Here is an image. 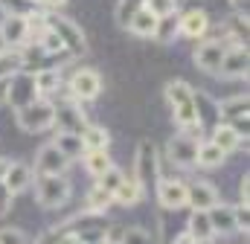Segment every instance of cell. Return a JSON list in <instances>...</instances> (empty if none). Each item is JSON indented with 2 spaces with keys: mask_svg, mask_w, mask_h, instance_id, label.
I'll list each match as a JSON object with an SVG mask.
<instances>
[{
  "mask_svg": "<svg viewBox=\"0 0 250 244\" xmlns=\"http://www.w3.org/2000/svg\"><path fill=\"white\" fill-rule=\"evenodd\" d=\"M53 114H56V105L47 102V99H35L23 108L15 111V120L21 125V131L26 134H41L47 128H53Z\"/></svg>",
  "mask_w": 250,
  "mask_h": 244,
  "instance_id": "1",
  "label": "cell"
},
{
  "mask_svg": "<svg viewBox=\"0 0 250 244\" xmlns=\"http://www.w3.org/2000/svg\"><path fill=\"white\" fill-rule=\"evenodd\" d=\"M6 84H9V87H6V93H3V102H9L15 111L23 108V105H29V102H35V99H41L32 73H21V70H18L12 79H6Z\"/></svg>",
  "mask_w": 250,
  "mask_h": 244,
  "instance_id": "2",
  "label": "cell"
},
{
  "mask_svg": "<svg viewBox=\"0 0 250 244\" xmlns=\"http://www.w3.org/2000/svg\"><path fill=\"white\" fill-rule=\"evenodd\" d=\"M35 198L41 206H62L70 198V181H64V175H38L35 183Z\"/></svg>",
  "mask_w": 250,
  "mask_h": 244,
  "instance_id": "3",
  "label": "cell"
},
{
  "mask_svg": "<svg viewBox=\"0 0 250 244\" xmlns=\"http://www.w3.org/2000/svg\"><path fill=\"white\" fill-rule=\"evenodd\" d=\"M67 87H70V96L76 102H90V99H96L102 93V76L96 70H90V67H82V70L73 73Z\"/></svg>",
  "mask_w": 250,
  "mask_h": 244,
  "instance_id": "4",
  "label": "cell"
},
{
  "mask_svg": "<svg viewBox=\"0 0 250 244\" xmlns=\"http://www.w3.org/2000/svg\"><path fill=\"white\" fill-rule=\"evenodd\" d=\"M134 178L143 186V192H148L154 183H157V151L148 140L140 142L137 148V166H134Z\"/></svg>",
  "mask_w": 250,
  "mask_h": 244,
  "instance_id": "5",
  "label": "cell"
},
{
  "mask_svg": "<svg viewBox=\"0 0 250 244\" xmlns=\"http://www.w3.org/2000/svg\"><path fill=\"white\" fill-rule=\"evenodd\" d=\"M47 18V26L62 38L64 50H70V53H84V32L79 29V23H73L70 18H59V15H44Z\"/></svg>",
  "mask_w": 250,
  "mask_h": 244,
  "instance_id": "6",
  "label": "cell"
},
{
  "mask_svg": "<svg viewBox=\"0 0 250 244\" xmlns=\"http://www.w3.org/2000/svg\"><path fill=\"white\" fill-rule=\"evenodd\" d=\"M67 166H70V157L56 142L41 145V151L35 154V175H64Z\"/></svg>",
  "mask_w": 250,
  "mask_h": 244,
  "instance_id": "7",
  "label": "cell"
},
{
  "mask_svg": "<svg viewBox=\"0 0 250 244\" xmlns=\"http://www.w3.org/2000/svg\"><path fill=\"white\" fill-rule=\"evenodd\" d=\"M198 137L189 134V131H181L169 140V160L178 163V166H195V157H198Z\"/></svg>",
  "mask_w": 250,
  "mask_h": 244,
  "instance_id": "8",
  "label": "cell"
},
{
  "mask_svg": "<svg viewBox=\"0 0 250 244\" xmlns=\"http://www.w3.org/2000/svg\"><path fill=\"white\" fill-rule=\"evenodd\" d=\"M215 76H224V79H245L248 76V47L245 44H233L224 50L221 64H218V73Z\"/></svg>",
  "mask_w": 250,
  "mask_h": 244,
  "instance_id": "9",
  "label": "cell"
},
{
  "mask_svg": "<svg viewBox=\"0 0 250 244\" xmlns=\"http://www.w3.org/2000/svg\"><path fill=\"white\" fill-rule=\"evenodd\" d=\"M0 35L6 41V47H21V44H29V18L26 15H15L9 12L0 23Z\"/></svg>",
  "mask_w": 250,
  "mask_h": 244,
  "instance_id": "10",
  "label": "cell"
},
{
  "mask_svg": "<svg viewBox=\"0 0 250 244\" xmlns=\"http://www.w3.org/2000/svg\"><path fill=\"white\" fill-rule=\"evenodd\" d=\"M84 114L76 108V105H56V114H53V128H59L62 134H82L84 131Z\"/></svg>",
  "mask_w": 250,
  "mask_h": 244,
  "instance_id": "11",
  "label": "cell"
},
{
  "mask_svg": "<svg viewBox=\"0 0 250 244\" xmlns=\"http://www.w3.org/2000/svg\"><path fill=\"white\" fill-rule=\"evenodd\" d=\"M157 203L163 209H184L187 206V183L160 181L157 183Z\"/></svg>",
  "mask_w": 250,
  "mask_h": 244,
  "instance_id": "12",
  "label": "cell"
},
{
  "mask_svg": "<svg viewBox=\"0 0 250 244\" xmlns=\"http://www.w3.org/2000/svg\"><path fill=\"white\" fill-rule=\"evenodd\" d=\"M224 44L221 41H204L198 50H195V64L204 70V73H218V64H221V56H224Z\"/></svg>",
  "mask_w": 250,
  "mask_h": 244,
  "instance_id": "13",
  "label": "cell"
},
{
  "mask_svg": "<svg viewBox=\"0 0 250 244\" xmlns=\"http://www.w3.org/2000/svg\"><path fill=\"white\" fill-rule=\"evenodd\" d=\"M157 20L160 18H154L148 9H137V12H131V18L125 20V26H128V32L131 35H137V38H154V32H157Z\"/></svg>",
  "mask_w": 250,
  "mask_h": 244,
  "instance_id": "14",
  "label": "cell"
},
{
  "mask_svg": "<svg viewBox=\"0 0 250 244\" xmlns=\"http://www.w3.org/2000/svg\"><path fill=\"white\" fill-rule=\"evenodd\" d=\"M215 203H218L215 186H209V183H204V181L187 186V206H192V209H209Z\"/></svg>",
  "mask_w": 250,
  "mask_h": 244,
  "instance_id": "15",
  "label": "cell"
},
{
  "mask_svg": "<svg viewBox=\"0 0 250 244\" xmlns=\"http://www.w3.org/2000/svg\"><path fill=\"white\" fill-rule=\"evenodd\" d=\"M207 215H209L212 233H233V230H239V221H236V209H233V206L215 203V206L207 209Z\"/></svg>",
  "mask_w": 250,
  "mask_h": 244,
  "instance_id": "16",
  "label": "cell"
},
{
  "mask_svg": "<svg viewBox=\"0 0 250 244\" xmlns=\"http://www.w3.org/2000/svg\"><path fill=\"white\" fill-rule=\"evenodd\" d=\"M143 195H146V192H143V186L137 183V178H134V175H131V178L125 175L123 183L114 189V203H120V206H137Z\"/></svg>",
  "mask_w": 250,
  "mask_h": 244,
  "instance_id": "17",
  "label": "cell"
},
{
  "mask_svg": "<svg viewBox=\"0 0 250 244\" xmlns=\"http://www.w3.org/2000/svg\"><path fill=\"white\" fill-rule=\"evenodd\" d=\"M207 26H209V20H207V12H201V9H192L184 18H178V32H184L187 38H201L207 32Z\"/></svg>",
  "mask_w": 250,
  "mask_h": 244,
  "instance_id": "18",
  "label": "cell"
},
{
  "mask_svg": "<svg viewBox=\"0 0 250 244\" xmlns=\"http://www.w3.org/2000/svg\"><path fill=\"white\" fill-rule=\"evenodd\" d=\"M189 236L195 239L198 244H207L215 233H212V224H209V215H207V209H195L192 212V218H189Z\"/></svg>",
  "mask_w": 250,
  "mask_h": 244,
  "instance_id": "19",
  "label": "cell"
},
{
  "mask_svg": "<svg viewBox=\"0 0 250 244\" xmlns=\"http://www.w3.org/2000/svg\"><path fill=\"white\" fill-rule=\"evenodd\" d=\"M3 183L9 186L12 195H18V192H23V189L32 183V169H29L26 163H12L9 172H6V178H3Z\"/></svg>",
  "mask_w": 250,
  "mask_h": 244,
  "instance_id": "20",
  "label": "cell"
},
{
  "mask_svg": "<svg viewBox=\"0 0 250 244\" xmlns=\"http://www.w3.org/2000/svg\"><path fill=\"white\" fill-rule=\"evenodd\" d=\"M212 142H215L224 154H230V151H236V148L242 145V134H239L233 125H221V122H218V125L212 128Z\"/></svg>",
  "mask_w": 250,
  "mask_h": 244,
  "instance_id": "21",
  "label": "cell"
},
{
  "mask_svg": "<svg viewBox=\"0 0 250 244\" xmlns=\"http://www.w3.org/2000/svg\"><path fill=\"white\" fill-rule=\"evenodd\" d=\"M224 151L209 140V142H198V157H195V166H204V169H215L224 163Z\"/></svg>",
  "mask_w": 250,
  "mask_h": 244,
  "instance_id": "22",
  "label": "cell"
},
{
  "mask_svg": "<svg viewBox=\"0 0 250 244\" xmlns=\"http://www.w3.org/2000/svg\"><path fill=\"white\" fill-rule=\"evenodd\" d=\"M79 137H82V145H84V151L108 148V142H111V134H108L105 128H99V125H84V131H82Z\"/></svg>",
  "mask_w": 250,
  "mask_h": 244,
  "instance_id": "23",
  "label": "cell"
},
{
  "mask_svg": "<svg viewBox=\"0 0 250 244\" xmlns=\"http://www.w3.org/2000/svg\"><path fill=\"white\" fill-rule=\"evenodd\" d=\"M218 117L224 120H248V93L245 96H233V99H224L218 105Z\"/></svg>",
  "mask_w": 250,
  "mask_h": 244,
  "instance_id": "24",
  "label": "cell"
},
{
  "mask_svg": "<svg viewBox=\"0 0 250 244\" xmlns=\"http://www.w3.org/2000/svg\"><path fill=\"white\" fill-rule=\"evenodd\" d=\"M114 163H111V157H108V148H96V151H84V169L93 175V178H99L102 172H108Z\"/></svg>",
  "mask_w": 250,
  "mask_h": 244,
  "instance_id": "25",
  "label": "cell"
},
{
  "mask_svg": "<svg viewBox=\"0 0 250 244\" xmlns=\"http://www.w3.org/2000/svg\"><path fill=\"white\" fill-rule=\"evenodd\" d=\"M166 99H169L172 108H178V105H189L195 99V93H192V87L187 81H169L166 84Z\"/></svg>",
  "mask_w": 250,
  "mask_h": 244,
  "instance_id": "26",
  "label": "cell"
},
{
  "mask_svg": "<svg viewBox=\"0 0 250 244\" xmlns=\"http://www.w3.org/2000/svg\"><path fill=\"white\" fill-rule=\"evenodd\" d=\"M59 84H62L59 70H41V73H35V87H38V96H50V93H56V90H59Z\"/></svg>",
  "mask_w": 250,
  "mask_h": 244,
  "instance_id": "27",
  "label": "cell"
},
{
  "mask_svg": "<svg viewBox=\"0 0 250 244\" xmlns=\"http://www.w3.org/2000/svg\"><path fill=\"white\" fill-rule=\"evenodd\" d=\"M21 64H23V56H21L18 50H3V53H0V81L12 79V76L21 70Z\"/></svg>",
  "mask_w": 250,
  "mask_h": 244,
  "instance_id": "28",
  "label": "cell"
},
{
  "mask_svg": "<svg viewBox=\"0 0 250 244\" xmlns=\"http://www.w3.org/2000/svg\"><path fill=\"white\" fill-rule=\"evenodd\" d=\"M111 203H114V195L111 192H105L102 186H93L90 189V195H87V209L90 212H105Z\"/></svg>",
  "mask_w": 250,
  "mask_h": 244,
  "instance_id": "29",
  "label": "cell"
},
{
  "mask_svg": "<svg viewBox=\"0 0 250 244\" xmlns=\"http://www.w3.org/2000/svg\"><path fill=\"white\" fill-rule=\"evenodd\" d=\"M56 145L62 148L70 160H73V157H79V154H84V145H82V137H79V134H59Z\"/></svg>",
  "mask_w": 250,
  "mask_h": 244,
  "instance_id": "30",
  "label": "cell"
},
{
  "mask_svg": "<svg viewBox=\"0 0 250 244\" xmlns=\"http://www.w3.org/2000/svg\"><path fill=\"white\" fill-rule=\"evenodd\" d=\"M143 9H148L154 18H169V15H175L178 3L175 0H143Z\"/></svg>",
  "mask_w": 250,
  "mask_h": 244,
  "instance_id": "31",
  "label": "cell"
},
{
  "mask_svg": "<svg viewBox=\"0 0 250 244\" xmlns=\"http://www.w3.org/2000/svg\"><path fill=\"white\" fill-rule=\"evenodd\" d=\"M123 178H125V172H123V169L111 166L108 172H102V175H99V183H96V186H102L105 192H111V195H114V189H117V186L123 183Z\"/></svg>",
  "mask_w": 250,
  "mask_h": 244,
  "instance_id": "32",
  "label": "cell"
},
{
  "mask_svg": "<svg viewBox=\"0 0 250 244\" xmlns=\"http://www.w3.org/2000/svg\"><path fill=\"white\" fill-rule=\"evenodd\" d=\"M38 47H41L44 53H50V56H53V53H62V50H64L62 38H59V35H56L50 26H47V29H44V35L38 38Z\"/></svg>",
  "mask_w": 250,
  "mask_h": 244,
  "instance_id": "33",
  "label": "cell"
},
{
  "mask_svg": "<svg viewBox=\"0 0 250 244\" xmlns=\"http://www.w3.org/2000/svg\"><path fill=\"white\" fill-rule=\"evenodd\" d=\"M120 244H151L148 242V233L143 230V227H131V230H125Z\"/></svg>",
  "mask_w": 250,
  "mask_h": 244,
  "instance_id": "34",
  "label": "cell"
},
{
  "mask_svg": "<svg viewBox=\"0 0 250 244\" xmlns=\"http://www.w3.org/2000/svg\"><path fill=\"white\" fill-rule=\"evenodd\" d=\"M0 244H29V239H26L21 230L6 227V230H0Z\"/></svg>",
  "mask_w": 250,
  "mask_h": 244,
  "instance_id": "35",
  "label": "cell"
},
{
  "mask_svg": "<svg viewBox=\"0 0 250 244\" xmlns=\"http://www.w3.org/2000/svg\"><path fill=\"white\" fill-rule=\"evenodd\" d=\"M12 198H15V195L9 192V186L0 181V218H3V215H6V212L12 209Z\"/></svg>",
  "mask_w": 250,
  "mask_h": 244,
  "instance_id": "36",
  "label": "cell"
},
{
  "mask_svg": "<svg viewBox=\"0 0 250 244\" xmlns=\"http://www.w3.org/2000/svg\"><path fill=\"white\" fill-rule=\"evenodd\" d=\"M56 244H82V236L79 233H62V236H56Z\"/></svg>",
  "mask_w": 250,
  "mask_h": 244,
  "instance_id": "37",
  "label": "cell"
},
{
  "mask_svg": "<svg viewBox=\"0 0 250 244\" xmlns=\"http://www.w3.org/2000/svg\"><path fill=\"white\" fill-rule=\"evenodd\" d=\"M38 6H44V9H59V6H64L67 0H35Z\"/></svg>",
  "mask_w": 250,
  "mask_h": 244,
  "instance_id": "38",
  "label": "cell"
},
{
  "mask_svg": "<svg viewBox=\"0 0 250 244\" xmlns=\"http://www.w3.org/2000/svg\"><path fill=\"white\" fill-rule=\"evenodd\" d=\"M9 166H12V160H9V157H0V181L6 178V172H9Z\"/></svg>",
  "mask_w": 250,
  "mask_h": 244,
  "instance_id": "39",
  "label": "cell"
},
{
  "mask_svg": "<svg viewBox=\"0 0 250 244\" xmlns=\"http://www.w3.org/2000/svg\"><path fill=\"white\" fill-rule=\"evenodd\" d=\"M175 244H198V242H195V239H192V236H189V233H184V236H181V239H175Z\"/></svg>",
  "mask_w": 250,
  "mask_h": 244,
  "instance_id": "40",
  "label": "cell"
},
{
  "mask_svg": "<svg viewBox=\"0 0 250 244\" xmlns=\"http://www.w3.org/2000/svg\"><path fill=\"white\" fill-rule=\"evenodd\" d=\"M3 50H6V41H3V35H0V53H3Z\"/></svg>",
  "mask_w": 250,
  "mask_h": 244,
  "instance_id": "41",
  "label": "cell"
},
{
  "mask_svg": "<svg viewBox=\"0 0 250 244\" xmlns=\"http://www.w3.org/2000/svg\"><path fill=\"white\" fill-rule=\"evenodd\" d=\"M102 244H117V242H108V239H105V242H102Z\"/></svg>",
  "mask_w": 250,
  "mask_h": 244,
  "instance_id": "42",
  "label": "cell"
},
{
  "mask_svg": "<svg viewBox=\"0 0 250 244\" xmlns=\"http://www.w3.org/2000/svg\"><path fill=\"white\" fill-rule=\"evenodd\" d=\"M233 3H239V6H242V3H245V0H233Z\"/></svg>",
  "mask_w": 250,
  "mask_h": 244,
  "instance_id": "43",
  "label": "cell"
},
{
  "mask_svg": "<svg viewBox=\"0 0 250 244\" xmlns=\"http://www.w3.org/2000/svg\"><path fill=\"white\" fill-rule=\"evenodd\" d=\"M175 3H181V0H175Z\"/></svg>",
  "mask_w": 250,
  "mask_h": 244,
  "instance_id": "44",
  "label": "cell"
}]
</instances>
